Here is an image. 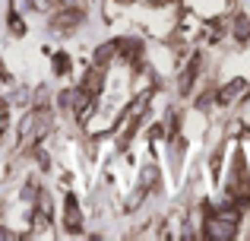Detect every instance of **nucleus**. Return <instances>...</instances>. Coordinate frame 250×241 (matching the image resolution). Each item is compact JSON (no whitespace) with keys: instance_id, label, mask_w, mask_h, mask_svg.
<instances>
[{"instance_id":"obj_1","label":"nucleus","mask_w":250,"mask_h":241,"mask_svg":"<svg viewBox=\"0 0 250 241\" xmlns=\"http://www.w3.org/2000/svg\"><path fill=\"white\" fill-rule=\"evenodd\" d=\"M206 235H209V238H215V241H222V238H234V225L228 222V219H215V222H209Z\"/></svg>"},{"instance_id":"obj_2","label":"nucleus","mask_w":250,"mask_h":241,"mask_svg":"<svg viewBox=\"0 0 250 241\" xmlns=\"http://www.w3.org/2000/svg\"><path fill=\"white\" fill-rule=\"evenodd\" d=\"M67 229L80 232V206H76V197H67Z\"/></svg>"},{"instance_id":"obj_3","label":"nucleus","mask_w":250,"mask_h":241,"mask_svg":"<svg viewBox=\"0 0 250 241\" xmlns=\"http://www.w3.org/2000/svg\"><path fill=\"white\" fill-rule=\"evenodd\" d=\"M196 67H200V57H193V61H190V67L184 70V76H181V92H187V89H190V83H193V76H196Z\"/></svg>"},{"instance_id":"obj_4","label":"nucleus","mask_w":250,"mask_h":241,"mask_svg":"<svg viewBox=\"0 0 250 241\" xmlns=\"http://www.w3.org/2000/svg\"><path fill=\"white\" fill-rule=\"evenodd\" d=\"M241 89H244V80H234V83H228V86L219 92V102H222V105H225V102H231V95H234V92H241Z\"/></svg>"},{"instance_id":"obj_5","label":"nucleus","mask_w":250,"mask_h":241,"mask_svg":"<svg viewBox=\"0 0 250 241\" xmlns=\"http://www.w3.org/2000/svg\"><path fill=\"white\" fill-rule=\"evenodd\" d=\"M234 35H238L241 42H247V38H250V22H247L244 16H241V19H238V25H234Z\"/></svg>"},{"instance_id":"obj_6","label":"nucleus","mask_w":250,"mask_h":241,"mask_svg":"<svg viewBox=\"0 0 250 241\" xmlns=\"http://www.w3.org/2000/svg\"><path fill=\"white\" fill-rule=\"evenodd\" d=\"M111 54H114V44H104V48H102V51L95 54V61H98V64H104V61H108Z\"/></svg>"}]
</instances>
